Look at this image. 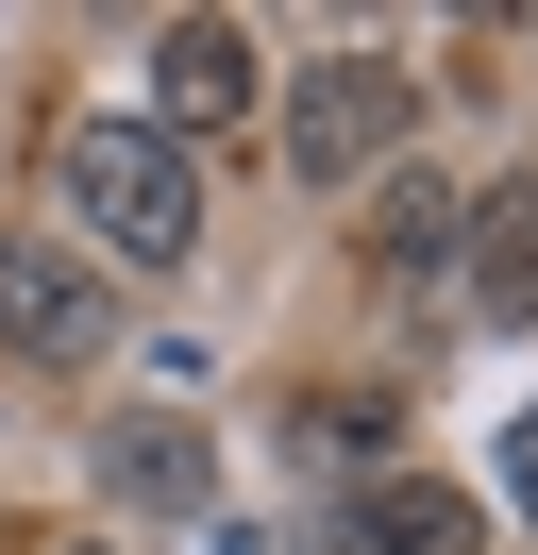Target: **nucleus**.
<instances>
[{
    "mask_svg": "<svg viewBox=\"0 0 538 555\" xmlns=\"http://www.w3.org/2000/svg\"><path fill=\"white\" fill-rule=\"evenodd\" d=\"M51 203L85 219V253H118V270H185L202 253V152H168L134 102H101V118L51 135Z\"/></svg>",
    "mask_w": 538,
    "mask_h": 555,
    "instance_id": "f257e3e1",
    "label": "nucleus"
},
{
    "mask_svg": "<svg viewBox=\"0 0 538 555\" xmlns=\"http://www.w3.org/2000/svg\"><path fill=\"white\" fill-rule=\"evenodd\" d=\"M101 337H118V270L85 236H51V219H17L0 236V353L17 371H85Z\"/></svg>",
    "mask_w": 538,
    "mask_h": 555,
    "instance_id": "f03ea898",
    "label": "nucleus"
},
{
    "mask_svg": "<svg viewBox=\"0 0 538 555\" xmlns=\"http://www.w3.org/2000/svg\"><path fill=\"white\" fill-rule=\"evenodd\" d=\"M286 169H303V185H387V169H404V68H387V51H320V68H286Z\"/></svg>",
    "mask_w": 538,
    "mask_h": 555,
    "instance_id": "7ed1b4c3",
    "label": "nucleus"
},
{
    "mask_svg": "<svg viewBox=\"0 0 538 555\" xmlns=\"http://www.w3.org/2000/svg\"><path fill=\"white\" fill-rule=\"evenodd\" d=\"M134 118H152L168 152H202V135H253V118H269L253 35H235V17H168V35H152V102H134Z\"/></svg>",
    "mask_w": 538,
    "mask_h": 555,
    "instance_id": "20e7f679",
    "label": "nucleus"
},
{
    "mask_svg": "<svg viewBox=\"0 0 538 555\" xmlns=\"http://www.w3.org/2000/svg\"><path fill=\"white\" fill-rule=\"evenodd\" d=\"M370 270H387V286H437V270H471V185L404 152V169L370 185Z\"/></svg>",
    "mask_w": 538,
    "mask_h": 555,
    "instance_id": "39448f33",
    "label": "nucleus"
},
{
    "mask_svg": "<svg viewBox=\"0 0 538 555\" xmlns=\"http://www.w3.org/2000/svg\"><path fill=\"white\" fill-rule=\"evenodd\" d=\"M85 472L118 488L134 521H202V505H219V472H202V438H185V421H101V454H85Z\"/></svg>",
    "mask_w": 538,
    "mask_h": 555,
    "instance_id": "423d86ee",
    "label": "nucleus"
},
{
    "mask_svg": "<svg viewBox=\"0 0 538 555\" xmlns=\"http://www.w3.org/2000/svg\"><path fill=\"white\" fill-rule=\"evenodd\" d=\"M471 304L488 337H538V185H471Z\"/></svg>",
    "mask_w": 538,
    "mask_h": 555,
    "instance_id": "0eeeda50",
    "label": "nucleus"
},
{
    "mask_svg": "<svg viewBox=\"0 0 538 555\" xmlns=\"http://www.w3.org/2000/svg\"><path fill=\"white\" fill-rule=\"evenodd\" d=\"M354 539H370V555H488V521H471L437 472H387V488L354 505Z\"/></svg>",
    "mask_w": 538,
    "mask_h": 555,
    "instance_id": "6e6552de",
    "label": "nucleus"
},
{
    "mask_svg": "<svg viewBox=\"0 0 538 555\" xmlns=\"http://www.w3.org/2000/svg\"><path fill=\"white\" fill-rule=\"evenodd\" d=\"M488 472H504V505L538 521V421H504V454H488Z\"/></svg>",
    "mask_w": 538,
    "mask_h": 555,
    "instance_id": "1a4fd4ad",
    "label": "nucleus"
},
{
    "mask_svg": "<svg viewBox=\"0 0 538 555\" xmlns=\"http://www.w3.org/2000/svg\"><path fill=\"white\" fill-rule=\"evenodd\" d=\"M67 555H118V539H67Z\"/></svg>",
    "mask_w": 538,
    "mask_h": 555,
    "instance_id": "9d476101",
    "label": "nucleus"
}]
</instances>
